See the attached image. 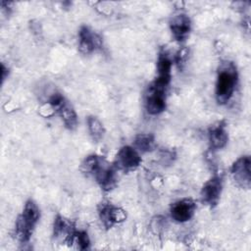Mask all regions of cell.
<instances>
[{
  "instance_id": "1",
  "label": "cell",
  "mask_w": 251,
  "mask_h": 251,
  "mask_svg": "<svg viewBox=\"0 0 251 251\" xmlns=\"http://www.w3.org/2000/svg\"><path fill=\"white\" fill-rule=\"evenodd\" d=\"M80 169L82 173L91 176L103 190L109 191L115 187L117 168L103 157L98 155L87 156L81 163Z\"/></svg>"
},
{
  "instance_id": "2",
  "label": "cell",
  "mask_w": 251,
  "mask_h": 251,
  "mask_svg": "<svg viewBox=\"0 0 251 251\" xmlns=\"http://www.w3.org/2000/svg\"><path fill=\"white\" fill-rule=\"evenodd\" d=\"M238 80L236 67L232 62H223L219 69L216 80L215 96L220 105L226 104L232 97Z\"/></svg>"
},
{
  "instance_id": "3",
  "label": "cell",
  "mask_w": 251,
  "mask_h": 251,
  "mask_svg": "<svg viewBox=\"0 0 251 251\" xmlns=\"http://www.w3.org/2000/svg\"><path fill=\"white\" fill-rule=\"evenodd\" d=\"M39 218L40 211L38 206L33 200H27L16 221L15 232L19 241L25 243L30 239Z\"/></svg>"
},
{
  "instance_id": "4",
  "label": "cell",
  "mask_w": 251,
  "mask_h": 251,
  "mask_svg": "<svg viewBox=\"0 0 251 251\" xmlns=\"http://www.w3.org/2000/svg\"><path fill=\"white\" fill-rule=\"evenodd\" d=\"M168 86L154 80L145 93V108L150 115H159L165 111L167 106Z\"/></svg>"
},
{
  "instance_id": "5",
  "label": "cell",
  "mask_w": 251,
  "mask_h": 251,
  "mask_svg": "<svg viewBox=\"0 0 251 251\" xmlns=\"http://www.w3.org/2000/svg\"><path fill=\"white\" fill-rule=\"evenodd\" d=\"M48 104L55 110L61 117L64 125L67 128L73 130L77 126V116L72 106V104L59 92L53 93L49 100Z\"/></svg>"
},
{
  "instance_id": "6",
  "label": "cell",
  "mask_w": 251,
  "mask_h": 251,
  "mask_svg": "<svg viewBox=\"0 0 251 251\" xmlns=\"http://www.w3.org/2000/svg\"><path fill=\"white\" fill-rule=\"evenodd\" d=\"M251 159L249 156L238 158L231 166L230 174L236 183L241 188L249 189L251 185Z\"/></svg>"
},
{
  "instance_id": "7",
  "label": "cell",
  "mask_w": 251,
  "mask_h": 251,
  "mask_svg": "<svg viewBox=\"0 0 251 251\" xmlns=\"http://www.w3.org/2000/svg\"><path fill=\"white\" fill-rule=\"evenodd\" d=\"M141 163V157L138 151L131 146H123L116 155L115 167L118 170L129 172L135 170Z\"/></svg>"
},
{
  "instance_id": "8",
  "label": "cell",
  "mask_w": 251,
  "mask_h": 251,
  "mask_svg": "<svg viewBox=\"0 0 251 251\" xmlns=\"http://www.w3.org/2000/svg\"><path fill=\"white\" fill-rule=\"evenodd\" d=\"M222 190H223L222 177L219 176H215L211 177L208 181L205 182V184L201 189V192H200L201 201L204 204L210 206L211 208L217 206L221 198Z\"/></svg>"
},
{
  "instance_id": "9",
  "label": "cell",
  "mask_w": 251,
  "mask_h": 251,
  "mask_svg": "<svg viewBox=\"0 0 251 251\" xmlns=\"http://www.w3.org/2000/svg\"><path fill=\"white\" fill-rule=\"evenodd\" d=\"M75 230V225L70 220L60 215L55 218L53 225V236L57 241L67 243L71 246Z\"/></svg>"
},
{
  "instance_id": "10",
  "label": "cell",
  "mask_w": 251,
  "mask_h": 251,
  "mask_svg": "<svg viewBox=\"0 0 251 251\" xmlns=\"http://www.w3.org/2000/svg\"><path fill=\"white\" fill-rule=\"evenodd\" d=\"M196 204L191 198H183L174 202L171 206V216L177 223L189 221L195 213Z\"/></svg>"
},
{
  "instance_id": "11",
  "label": "cell",
  "mask_w": 251,
  "mask_h": 251,
  "mask_svg": "<svg viewBox=\"0 0 251 251\" xmlns=\"http://www.w3.org/2000/svg\"><path fill=\"white\" fill-rule=\"evenodd\" d=\"M101 38L88 26L83 25L78 31V50L83 55H88L101 47Z\"/></svg>"
},
{
  "instance_id": "12",
  "label": "cell",
  "mask_w": 251,
  "mask_h": 251,
  "mask_svg": "<svg viewBox=\"0 0 251 251\" xmlns=\"http://www.w3.org/2000/svg\"><path fill=\"white\" fill-rule=\"evenodd\" d=\"M99 218L106 228H111L113 226L124 222L126 219V214L123 209L107 203L101 205Z\"/></svg>"
},
{
  "instance_id": "13",
  "label": "cell",
  "mask_w": 251,
  "mask_h": 251,
  "mask_svg": "<svg viewBox=\"0 0 251 251\" xmlns=\"http://www.w3.org/2000/svg\"><path fill=\"white\" fill-rule=\"evenodd\" d=\"M170 29L173 36L178 42H183L191 30V20L185 14L174 16L170 21Z\"/></svg>"
},
{
  "instance_id": "14",
  "label": "cell",
  "mask_w": 251,
  "mask_h": 251,
  "mask_svg": "<svg viewBox=\"0 0 251 251\" xmlns=\"http://www.w3.org/2000/svg\"><path fill=\"white\" fill-rule=\"evenodd\" d=\"M208 138L210 147L213 150H219L224 148L228 140V134L226 126L224 122H219L212 126L208 131Z\"/></svg>"
},
{
  "instance_id": "15",
  "label": "cell",
  "mask_w": 251,
  "mask_h": 251,
  "mask_svg": "<svg viewBox=\"0 0 251 251\" xmlns=\"http://www.w3.org/2000/svg\"><path fill=\"white\" fill-rule=\"evenodd\" d=\"M172 78V60L166 51H161L157 60V77L155 80L169 86Z\"/></svg>"
},
{
  "instance_id": "16",
  "label": "cell",
  "mask_w": 251,
  "mask_h": 251,
  "mask_svg": "<svg viewBox=\"0 0 251 251\" xmlns=\"http://www.w3.org/2000/svg\"><path fill=\"white\" fill-rule=\"evenodd\" d=\"M135 149L140 152H150L155 147V138L151 133H140L134 138Z\"/></svg>"
},
{
  "instance_id": "17",
  "label": "cell",
  "mask_w": 251,
  "mask_h": 251,
  "mask_svg": "<svg viewBox=\"0 0 251 251\" xmlns=\"http://www.w3.org/2000/svg\"><path fill=\"white\" fill-rule=\"evenodd\" d=\"M87 127L93 140L99 141L103 138L105 134V128L102 123L96 117L89 116L87 118Z\"/></svg>"
},
{
  "instance_id": "18",
  "label": "cell",
  "mask_w": 251,
  "mask_h": 251,
  "mask_svg": "<svg viewBox=\"0 0 251 251\" xmlns=\"http://www.w3.org/2000/svg\"><path fill=\"white\" fill-rule=\"evenodd\" d=\"M74 244L79 250L88 249L90 245V239L87 232L84 230H75L72 241V245Z\"/></svg>"
},
{
  "instance_id": "19",
  "label": "cell",
  "mask_w": 251,
  "mask_h": 251,
  "mask_svg": "<svg viewBox=\"0 0 251 251\" xmlns=\"http://www.w3.org/2000/svg\"><path fill=\"white\" fill-rule=\"evenodd\" d=\"M9 75V69L5 67L4 64H1V77H2V83L4 82V80L6 79V77Z\"/></svg>"
}]
</instances>
